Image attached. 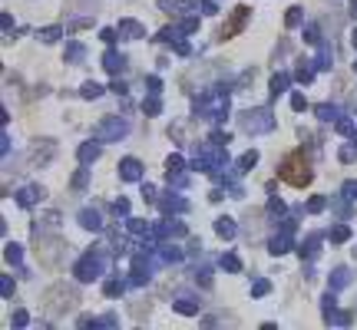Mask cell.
<instances>
[{
	"label": "cell",
	"mask_w": 357,
	"mask_h": 330,
	"mask_svg": "<svg viewBox=\"0 0 357 330\" xmlns=\"http://www.w3.org/2000/svg\"><path fill=\"white\" fill-rule=\"evenodd\" d=\"M281 179L288 182V185L295 188H304L307 182H311V165H307L304 152H291L288 159L281 162Z\"/></svg>",
	"instance_id": "obj_1"
}]
</instances>
